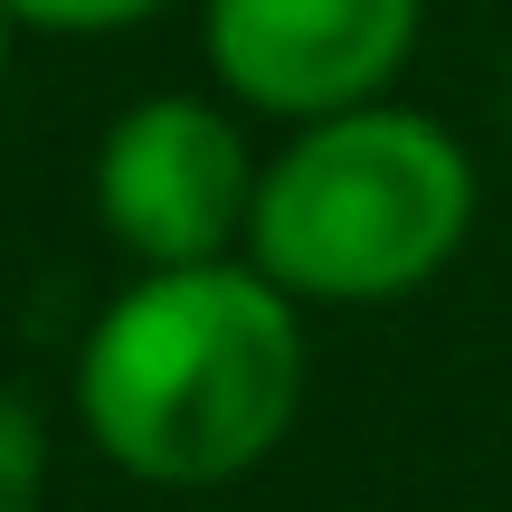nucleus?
<instances>
[{
    "label": "nucleus",
    "mask_w": 512,
    "mask_h": 512,
    "mask_svg": "<svg viewBox=\"0 0 512 512\" xmlns=\"http://www.w3.org/2000/svg\"><path fill=\"white\" fill-rule=\"evenodd\" d=\"M304 408V304L256 256L133 266V285L86 323L76 427L133 484L209 494L294 437Z\"/></svg>",
    "instance_id": "nucleus-1"
},
{
    "label": "nucleus",
    "mask_w": 512,
    "mask_h": 512,
    "mask_svg": "<svg viewBox=\"0 0 512 512\" xmlns=\"http://www.w3.org/2000/svg\"><path fill=\"white\" fill-rule=\"evenodd\" d=\"M475 209V152L437 114L370 95V105L294 124V143L266 152L247 256L294 304H399L456 266Z\"/></svg>",
    "instance_id": "nucleus-2"
},
{
    "label": "nucleus",
    "mask_w": 512,
    "mask_h": 512,
    "mask_svg": "<svg viewBox=\"0 0 512 512\" xmlns=\"http://www.w3.org/2000/svg\"><path fill=\"white\" fill-rule=\"evenodd\" d=\"M256 152L219 95H133L95 143V219L133 266L247 256Z\"/></svg>",
    "instance_id": "nucleus-3"
},
{
    "label": "nucleus",
    "mask_w": 512,
    "mask_h": 512,
    "mask_svg": "<svg viewBox=\"0 0 512 512\" xmlns=\"http://www.w3.org/2000/svg\"><path fill=\"white\" fill-rule=\"evenodd\" d=\"M427 0H200V57L228 105L313 124L370 105L418 57Z\"/></svg>",
    "instance_id": "nucleus-4"
},
{
    "label": "nucleus",
    "mask_w": 512,
    "mask_h": 512,
    "mask_svg": "<svg viewBox=\"0 0 512 512\" xmlns=\"http://www.w3.org/2000/svg\"><path fill=\"white\" fill-rule=\"evenodd\" d=\"M48 475H57L48 408L29 389H0V512H48Z\"/></svg>",
    "instance_id": "nucleus-5"
},
{
    "label": "nucleus",
    "mask_w": 512,
    "mask_h": 512,
    "mask_svg": "<svg viewBox=\"0 0 512 512\" xmlns=\"http://www.w3.org/2000/svg\"><path fill=\"white\" fill-rule=\"evenodd\" d=\"M0 10H10L19 29H38V38H114V29L162 19L171 0H0Z\"/></svg>",
    "instance_id": "nucleus-6"
},
{
    "label": "nucleus",
    "mask_w": 512,
    "mask_h": 512,
    "mask_svg": "<svg viewBox=\"0 0 512 512\" xmlns=\"http://www.w3.org/2000/svg\"><path fill=\"white\" fill-rule=\"evenodd\" d=\"M10 38H19V19L0 10V86H10Z\"/></svg>",
    "instance_id": "nucleus-7"
},
{
    "label": "nucleus",
    "mask_w": 512,
    "mask_h": 512,
    "mask_svg": "<svg viewBox=\"0 0 512 512\" xmlns=\"http://www.w3.org/2000/svg\"><path fill=\"white\" fill-rule=\"evenodd\" d=\"M503 124H512V67H503Z\"/></svg>",
    "instance_id": "nucleus-8"
}]
</instances>
